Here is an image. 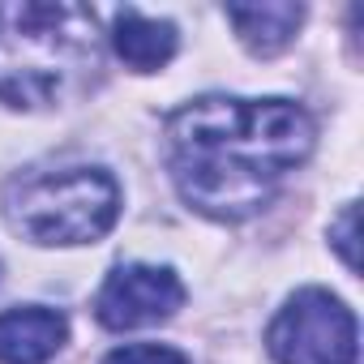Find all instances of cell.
<instances>
[{"label":"cell","mask_w":364,"mask_h":364,"mask_svg":"<svg viewBox=\"0 0 364 364\" xmlns=\"http://www.w3.org/2000/svg\"><path fill=\"white\" fill-rule=\"evenodd\" d=\"M313 137V116L291 99L206 95L167 116V171L193 210L236 223L270 206Z\"/></svg>","instance_id":"cell-1"},{"label":"cell","mask_w":364,"mask_h":364,"mask_svg":"<svg viewBox=\"0 0 364 364\" xmlns=\"http://www.w3.org/2000/svg\"><path fill=\"white\" fill-rule=\"evenodd\" d=\"M99 65L95 14L82 5H0V103L43 107Z\"/></svg>","instance_id":"cell-2"},{"label":"cell","mask_w":364,"mask_h":364,"mask_svg":"<svg viewBox=\"0 0 364 364\" xmlns=\"http://www.w3.org/2000/svg\"><path fill=\"white\" fill-rule=\"evenodd\" d=\"M5 215L35 245H95L116 228L120 189L103 167L35 171L9 185Z\"/></svg>","instance_id":"cell-3"},{"label":"cell","mask_w":364,"mask_h":364,"mask_svg":"<svg viewBox=\"0 0 364 364\" xmlns=\"http://www.w3.org/2000/svg\"><path fill=\"white\" fill-rule=\"evenodd\" d=\"M266 343L279 364H355V317L338 296L304 287L279 309Z\"/></svg>","instance_id":"cell-4"},{"label":"cell","mask_w":364,"mask_h":364,"mask_svg":"<svg viewBox=\"0 0 364 364\" xmlns=\"http://www.w3.org/2000/svg\"><path fill=\"white\" fill-rule=\"evenodd\" d=\"M180 304H185V287L167 266L129 262V266H116L99 287L95 317L107 330H137V326L167 321Z\"/></svg>","instance_id":"cell-5"},{"label":"cell","mask_w":364,"mask_h":364,"mask_svg":"<svg viewBox=\"0 0 364 364\" xmlns=\"http://www.w3.org/2000/svg\"><path fill=\"white\" fill-rule=\"evenodd\" d=\"M69 338V321L56 309L26 304L0 313V364H43Z\"/></svg>","instance_id":"cell-6"},{"label":"cell","mask_w":364,"mask_h":364,"mask_svg":"<svg viewBox=\"0 0 364 364\" xmlns=\"http://www.w3.org/2000/svg\"><path fill=\"white\" fill-rule=\"evenodd\" d=\"M112 48L129 69L154 73L176 56V26L159 22V18H146L137 9H120L116 22H112Z\"/></svg>","instance_id":"cell-7"},{"label":"cell","mask_w":364,"mask_h":364,"mask_svg":"<svg viewBox=\"0 0 364 364\" xmlns=\"http://www.w3.org/2000/svg\"><path fill=\"white\" fill-rule=\"evenodd\" d=\"M228 22L240 31L245 48L257 56H274L287 48L304 22V5L291 0H266V5H228Z\"/></svg>","instance_id":"cell-8"},{"label":"cell","mask_w":364,"mask_h":364,"mask_svg":"<svg viewBox=\"0 0 364 364\" xmlns=\"http://www.w3.org/2000/svg\"><path fill=\"white\" fill-rule=\"evenodd\" d=\"M103 364H189V360L163 343H129V347H116Z\"/></svg>","instance_id":"cell-9"},{"label":"cell","mask_w":364,"mask_h":364,"mask_svg":"<svg viewBox=\"0 0 364 364\" xmlns=\"http://www.w3.org/2000/svg\"><path fill=\"white\" fill-rule=\"evenodd\" d=\"M334 245H338L343 262L355 270V206H343V215H338V228H334Z\"/></svg>","instance_id":"cell-10"}]
</instances>
